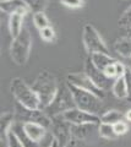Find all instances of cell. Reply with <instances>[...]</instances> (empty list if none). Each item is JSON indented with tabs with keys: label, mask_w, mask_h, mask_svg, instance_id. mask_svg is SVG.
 <instances>
[{
	"label": "cell",
	"mask_w": 131,
	"mask_h": 147,
	"mask_svg": "<svg viewBox=\"0 0 131 147\" xmlns=\"http://www.w3.org/2000/svg\"><path fill=\"white\" fill-rule=\"evenodd\" d=\"M32 88L39 98L40 109H46L55 98L59 90V84L56 77L49 70H42L34 80Z\"/></svg>",
	"instance_id": "cell-1"
},
{
	"label": "cell",
	"mask_w": 131,
	"mask_h": 147,
	"mask_svg": "<svg viewBox=\"0 0 131 147\" xmlns=\"http://www.w3.org/2000/svg\"><path fill=\"white\" fill-rule=\"evenodd\" d=\"M10 91L16 99V102L25 105L30 109H39L40 102L37 93L32 88V86H28L21 77H13L10 82Z\"/></svg>",
	"instance_id": "cell-2"
},
{
	"label": "cell",
	"mask_w": 131,
	"mask_h": 147,
	"mask_svg": "<svg viewBox=\"0 0 131 147\" xmlns=\"http://www.w3.org/2000/svg\"><path fill=\"white\" fill-rule=\"evenodd\" d=\"M67 85H69V88L71 91L72 96H74L76 108L99 115V113L102 112V108H103L102 98H99L98 96L92 93V92L79 88V87L69 84V82H67Z\"/></svg>",
	"instance_id": "cell-3"
},
{
	"label": "cell",
	"mask_w": 131,
	"mask_h": 147,
	"mask_svg": "<svg viewBox=\"0 0 131 147\" xmlns=\"http://www.w3.org/2000/svg\"><path fill=\"white\" fill-rule=\"evenodd\" d=\"M75 107H76L75 99H74V96H72L71 91L69 88V85L61 84V85H59V90H58L55 98L43 110L49 117L54 118V117L61 115V114H64L65 112L75 108Z\"/></svg>",
	"instance_id": "cell-4"
},
{
	"label": "cell",
	"mask_w": 131,
	"mask_h": 147,
	"mask_svg": "<svg viewBox=\"0 0 131 147\" xmlns=\"http://www.w3.org/2000/svg\"><path fill=\"white\" fill-rule=\"evenodd\" d=\"M31 45H32V37L30 31L24 28L21 33L12 39L10 44V57L16 65H25L30 58Z\"/></svg>",
	"instance_id": "cell-5"
},
{
	"label": "cell",
	"mask_w": 131,
	"mask_h": 147,
	"mask_svg": "<svg viewBox=\"0 0 131 147\" xmlns=\"http://www.w3.org/2000/svg\"><path fill=\"white\" fill-rule=\"evenodd\" d=\"M82 40L83 45L87 53L89 55H92L94 53H104L109 54L108 47L104 44V42L102 40L101 36H99L98 31L94 28L92 25H85L83 27V33H82Z\"/></svg>",
	"instance_id": "cell-6"
},
{
	"label": "cell",
	"mask_w": 131,
	"mask_h": 147,
	"mask_svg": "<svg viewBox=\"0 0 131 147\" xmlns=\"http://www.w3.org/2000/svg\"><path fill=\"white\" fill-rule=\"evenodd\" d=\"M53 119V124L50 127L53 139H55L59 142L60 147H65L70 144V142L74 140L72 139V124H70L69 121H66L61 115L54 117Z\"/></svg>",
	"instance_id": "cell-7"
},
{
	"label": "cell",
	"mask_w": 131,
	"mask_h": 147,
	"mask_svg": "<svg viewBox=\"0 0 131 147\" xmlns=\"http://www.w3.org/2000/svg\"><path fill=\"white\" fill-rule=\"evenodd\" d=\"M83 72L92 80V82L98 87L99 90H102V91L105 92L109 88H113V85H114L115 80L108 77L104 74V71L99 70V69L92 63V60H91V58H89V57L86 59L85 71Z\"/></svg>",
	"instance_id": "cell-8"
},
{
	"label": "cell",
	"mask_w": 131,
	"mask_h": 147,
	"mask_svg": "<svg viewBox=\"0 0 131 147\" xmlns=\"http://www.w3.org/2000/svg\"><path fill=\"white\" fill-rule=\"evenodd\" d=\"M61 117L72 125H83V124H98L99 125L101 124V117L99 115L85 112V110L76 107L61 114Z\"/></svg>",
	"instance_id": "cell-9"
},
{
	"label": "cell",
	"mask_w": 131,
	"mask_h": 147,
	"mask_svg": "<svg viewBox=\"0 0 131 147\" xmlns=\"http://www.w3.org/2000/svg\"><path fill=\"white\" fill-rule=\"evenodd\" d=\"M67 82L71 84V85H74V86H76V87H79V88H82V90L92 92V93L98 96V97L102 98V99L105 97L104 91L99 90L85 72H82V74H80V72H77V74H69V75H67Z\"/></svg>",
	"instance_id": "cell-10"
},
{
	"label": "cell",
	"mask_w": 131,
	"mask_h": 147,
	"mask_svg": "<svg viewBox=\"0 0 131 147\" xmlns=\"http://www.w3.org/2000/svg\"><path fill=\"white\" fill-rule=\"evenodd\" d=\"M72 139L89 141L93 139L94 132H98V124H83V125H72Z\"/></svg>",
	"instance_id": "cell-11"
},
{
	"label": "cell",
	"mask_w": 131,
	"mask_h": 147,
	"mask_svg": "<svg viewBox=\"0 0 131 147\" xmlns=\"http://www.w3.org/2000/svg\"><path fill=\"white\" fill-rule=\"evenodd\" d=\"M0 9L3 12L12 15V13H21L27 15L30 12L28 6L26 5L24 0H7V1H0Z\"/></svg>",
	"instance_id": "cell-12"
},
{
	"label": "cell",
	"mask_w": 131,
	"mask_h": 147,
	"mask_svg": "<svg viewBox=\"0 0 131 147\" xmlns=\"http://www.w3.org/2000/svg\"><path fill=\"white\" fill-rule=\"evenodd\" d=\"M24 129H25L27 136H28L32 141L37 142V144H39V142L46 137L47 132H48V129L39 125L37 123H25Z\"/></svg>",
	"instance_id": "cell-13"
},
{
	"label": "cell",
	"mask_w": 131,
	"mask_h": 147,
	"mask_svg": "<svg viewBox=\"0 0 131 147\" xmlns=\"http://www.w3.org/2000/svg\"><path fill=\"white\" fill-rule=\"evenodd\" d=\"M89 58H91V60L94 65L102 71H104V69L107 66H109L116 61L114 58L110 57V54H104V53H94L92 55H89Z\"/></svg>",
	"instance_id": "cell-14"
},
{
	"label": "cell",
	"mask_w": 131,
	"mask_h": 147,
	"mask_svg": "<svg viewBox=\"0 0 131 147\" xmlns=\"http://www.w3.org/2000/svg\"><path fill=\"white\" fill-rule=\"evenodd\" d=\"M115 52L124 58H131V38L129 36L118 38L114 43Z\"/></svg>",
	"instance_id": "cell-15"
},
{
	"label": "cell",
	"mask_w": 131,
	"mask_h": 147,
	"mask_svg": "<svg viewBox=\"0 0 131 147\" xmlns=\"http://www.w3.org/2000/svg\"><path fill=\"white\" fill-rule=\"evenodd\" d=\"M24 17L25 16L21 15V13H12V15H10V18H9V31H10L12 39L16 38L21 33V31L24 30V27H22Z\"/></svg>",
	"instance_id": "cell-16"
},
{
	"label": "cell",
	"mask_w": 131,
	"mask_h": 147,
	"mask_svg": "<svg viewBox=\"0 0 131 147\" xmlns=\"http://www.w3.org/2000/svg\"><path fill=\"white\" fill-rule=\"evenodd\" d=\"M15 123V115L13 113H3L0 118V127H1V136H7V134L11 131L12 125Z\"/></svg>",
	"instance_id": "cell-17"
},
{
	"label": "cell",
	"mask_w": 131,
	"mask_h": 147,
	"mask_svg": "<svg viewBox=\"0 0 131 147\" xmlns=\"http://www.w3.org/2000/svg\"><path fill=\"white\" fill-rule=\"evenodd\" d=\"M113 93L116 98L119 99H124V98H129V93H128V87H126L124 77H119L116 79L114 85H113Z\"/></svg>",
	"instance_id": "cell-18"
},
{
	"label": "cell",
	"mask_w": 131,
	"mask_h": 147,
	"mask_svg": "<svg viewBox=\"0 0 131 147\" xmlns=\"http://www.w3.org/2000/svg\"><path fill=\"white\" fill-rule=\"evenodd\" d=\"M123 118H124V114L121 113L120 110L112 109V110H108V112L102 114L101 115V123L112 124V125H114L115 123L123 120Z\"/></svg>",
	"instance_id": "cell-19"
},
{
	"label": "cell",
	"mask_w": 131,
	"mask_h": 147,
	"mask_svg": "<svg viewBox=\"0 0 131 147\" xmlns=\"http://www.w3.org/2000/svg\"><path fill=\"white\" fill-rule=\"evenodd\" d=\"M98 135L105 140H115L118 137V135L114 131V126L112 124H105V123H101L98 125Z\"/></svg>",
	"instance_id": "cell-20"
},
{
	"label": "cell",
	"mask_w": 131,
	"mask_h": 147,
	"mask_svg": "<svg viewBox=\"0 0 131 147\" xmlns=\"http://www.w3.org/2000/svg\"><path fill=\"white\" fill-rule=\"evenodd\" d=\"M31 12H44L48 0H24Z\"/></svg>",
	"instance_id": "cell-21"
},
{
	"label": "cell",
	"mask_w": 131,
	"mask_h": 147,
	"mask_svg": "<svg viewBox=\"0 0 131 147\" xmlns=\"http://www.w3.org/2000/svg\"><path fill=\"white\" fill-rule=\"evenodd\" d=\"M33 22H34L36 27H37L39 31L49 26V20H48V17H47V15L44 12H36V13H33Z\"/></svg>",
	"instance_id": "cell-22"
},
{
	"label": "cell",
	"mask_w": 131,
	"mask_h": 147,
	"mask_svg": "<svg viewBox=\"0 0 131 147\" xmlns=\"http://www.w3.org/2000/svg\"><path fill=\"white\" fill-rule=\"evenodd\" d=\"M119 26L121 28L131 30V5L123 12V15L119 18Z\"/></svg>",
	"instance_id": "cell-23"
},
{
	"label": "cell",
	"mask_w": 131,
	"mask_h": 147,
	"mask_svg": "<svg viewBox=\"0 0 131 147\" xmlns=\"http://www.w3.org/2000/svg\"><path fill=\"white\" fill-rule=\"evenodd\" d=\"M39 34H40V38H42L44 42H53L55 39V32L52 28L50 26L46 27V28L40 30L39 31Z\"/></svg>",
	"instance_id": "cell-24"
},
{
	"label": "cell",
	"mask_w": 131,
	"mask_h": 147,
	"mask_svg": "<svg viewBox=\"0 0 131 147\" xmlns=\"http://www.w3.org/2000/svg\"><path fill=\"white\" fill-rule=\"evenodd\" d=\"M113 126H114V131H115V134L118 135V136L125 135L126 132L129 131V125H128V123H125L124 120H120V121H118V123H115Z\"/></svg>",
	"instance_id": "cell-25"
},
{
	"label": "cell",
	"mask_w": 131,
	"mask_h": 147,
	"mask_svg": "<svg viewBox=\"0 0 131 147\" xmlns=\"http://www.w3.org/2000/svg\"><path fill=\"white\" fill-rule=\"evenodd\" d=\"M6 140H7V146L9 147H25L24 145H22V142L19 140V137L13 134L12 131H10L7 134Z\"/></svg>",
	"instance_id": "cell-26"
},
{
	"label": "cell",
	"mask_w": 131,
	"mask_h": 147,
	"mask_svg": "<svg viewBox=\"0 0 131 147\" xmlns=\"http://www.w3.org/2000/svg\"><path fill=\"white\" fill-rule=\"evenodd\" d=\"M60 3L70 9H79L83 5V0H60Z\"/></svg>",
	"instance_id": "cell-27"
},
{
	"label": "cell",
	"mask_w": 131,
	"mask_h": 147,
	"mask_svg": "<svg viewBox=\"0 0 131 147\" xmlns=\"http://www.w3.org/2000/svg\"><path fill=\"white\" fill-rule=\"evenodd\" d=\"M124 80H125V84L126 87H128V93H129V98H131V69L126 66V70L124 74Z\"/></svg>",
	"instance_id": "cell-28"
},
{
	"label": "cell",
	"mask_w": 131,
	"mask_h": 147,
	"mask_svg": "<svg viewBox=\"0 0 131 147\" xmlns=\"http://www.w3.org/2000/svg\"><path fill=\"white\" fill-rule=\"evenodd\" d=\"M116 63V61H115ZM115 63L114 64H112V65L109 66H107L104 69V74L108 76V77H110V79H114L116 80V70H115Z\"/></svg>",
	"instance_id": "cell-29"
},
{
	"label": "cell",
	"mask_w": 131,
	"mask_h": 147,
	"mask_svg": "<svg viewBox=\"0 0 131 147\" xmlns=\"http://www.w3.org/2000/svg\"><path fill=\"white\" fill-rule=\"evenodd\" d=\"M115 70H116V79H119V77H123L124 74H125V70H126V66L124 65L123 63H120L116 60L115 63Z\"/></svg>",
	"instance_id": "cell-30"
},
{
	"label": "cell",
	"mask_w": 131,
	"mask_h": 147,
	"mask_svg": "<svg viewBox=\"0 0 131 147\" xmlns=\"http://www.w3.org/2000/svg\"><path fill=\"white\" fill-rule=\"evenodd\" d=\"M48 147H60V145H59V142H58L55 139H52L50 144H49V146H48Z\"/></svg>",
	"instance_id": "cell-31"
},
{
	"label": "cell",
	"mask_w": 131,
	"mask_h": 147,
	"mask_svg": "<svg viewBox=\"0 0 131 147\" xmlns=\"http://www.w3.org/2000/svg\"><path fill=\"white\" fill-rule=\"evenodd\" d=\"M125 119H126L128 121H131V109H129L128 112L125 113Z\"/></svg>",
	"instance_id": "cell-32"
},
{
	"label": "cell",
	"mask_w": 131,
	"mask_h": 147,
	"mask_svg": "<svg viewBox=\"0 0 131 147\" xmlns=\"http://www.w3.org/2000/svg\"><path fill=\"white\" fill-rule=\"evenodd\" d=\"M65 147H76V142H75V140H72L71 142L67 146H65Z\"/></svg>",
	"instance_id": "cell-33"
},
{
	"label": "cell",
	"mask_w": 131,
	"mask_h": 147,
	"mask_svg": "<svg viewBox=\"0 0 131 147\" xmlns=\"http://www.w3.org/2000/svg\"><path fill=\"white\" fill-rule=\"evenodd\" d=\"M128 31H129V34H128V36H129L130 38H131V30H128Z\"/></svg>",
	"instance_id": "cell-34"
},
{
	"label": "cell",
	"mask_w": 131,
	"mask_h": 147,
	"mask_svg": "<svg viewBox=\"0 0 131 147\" xmlns=\"http://www.w3.org/2000/svg\"><path fill=\"white\" fill-rule=\"evenodd\" d=\"M0 1H7V0H0Z\"/></svg>",
	"instance_id": "cell-35"
},
{
	"label": "cell",
	"mask_w": 131,
	"mask_h": 147,
	"mask_svg": "<svg viewBox=\"0 0 131 147\" xmlns=\"http://www.w3.org/2000/svg\"><path fill=\"white\" fill-rule=\"evenodd\" d=\"M128 99H129V100H130V102H131V98H128Z\"/></svg>",
	"instance_id": "cell-36"
}]
</instances>
